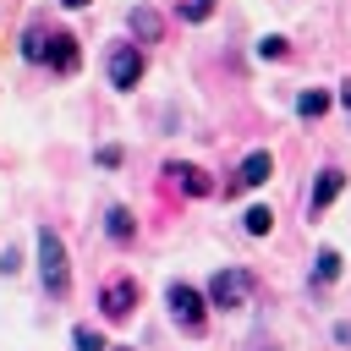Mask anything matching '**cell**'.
I'll return each mask as SVG.
<instances>
[{
  "instance_id": "obj_4",
  "label": "cell",
  "mask_w": 351,
  "mask_h": 351,
  "mask_svg": "<svg viewBox=\"0 0 351 351\" xmlns=\"http://www.w3.org/2000/svg\"><path fill=\"white\" fill-rule=\"evenodd\" d=\"M252 296V274L247 269H219L208 280V307H241Z\"/></svg>"
},
{
  "instance_id": "obj_8",
  "label": "cell",
  "mask_w": 351,
  "mask_h": 351,
  "mask_svg": "<svg viewBox=\"0 0 351 351\" xmlns=\"http://www.w3.org/2000/svg\"><path fill=\"white\" fill-rule=\"evenodd\" d=\"M269 176H274V159L258 148V154H247V159H241V170H236V186H263Z\"/></svg>"
},
{
  "instance_id": "obj_6",
  "label": "cell",
  "mask_w": 351,
  "mask_h": 351,
  "mask_svg": "<svg viewBox=\"0 0 351 351\" xmlns=\"http://www.w3.org/2000/svg\"><path fill=\"white\" fill-rule=\"evenodd\" d=\"M137 77H143V49L137 44H115L110 49V82L115 88H137Z\"/></svg>"
},
{
  "instance_id": "obj_5",
  "label": "cell",
  "mask_w": 351,
  "mask_h": 351,
  "mask_svg": "<svg viewBox=\"0 0 351 351\" xmlns=\"http://www.w3.org/2000/svg\"><path fill=\"white\" fill-rule=\"evenodd\" d=\"M132 307H137V280H110V285L99 291V313H104L110 324L132 318Z\"/></svg>"
},
{
  "instance_id": "obj_20",
  "label": "cell",
  "mask_w": 351,
  "mask_h": 351,
  "mask_svg": "<svg viewBox=\"0 0 351 351\" xmlns=\"http://www.w3.org/2000/svg\"><path fill=\"white\" fill-rule=\"evenodd\" d=\"M121 351H126V346H121Z\"/></svg>"
},
{
  "instance_id": "obj_9",
  "label": "cell",
  "mask_w": 351,
  "mask_h": 351,
  "mask_svg": "<svg viewBox=\"0 0 351 351\" xmlns=\"http://www.w3.org/2000/svg\"><path fill=\"white\" fill-rule=\"evenodd\" d=\"M340 192H346V176L340 170H318V181H313V214H324Z\"/></svg>"
},
{
  "instance_id": "obj_18",
  "label": "cell",
  "mask_w": 351,
  "mask_h": 351,
  "mask_svg": "<svg viewBox=\"0 0 351 351\" xmlns=\"http://www.w3.org/2000/svg\"><path fill=\"white\" fill-rule=\"evenodd\" d=\"M340 104H346V110H351V82H346V88H340Z\"/></svg>"
},
{
  "instance_id": "obj_14",
  "label": "cell",
  "mask_w": 351,
  "mask_h": 351,
  "mask_svg": "<svg viewBox=\"0 0 351 351\" xmlns=\"http://www.w3.org/2000/svg\"><path fill=\"white\" fill-rule=\"evenodd\" d=\"M335 274H340V252H335V247H324V252H318V263H313V280H318V285H329Z\"/></svg>"
},
{
  "instance_id": "obj_10",
  "label": "cell",
  "mask_w": 351,
  "mask_h": 351,
  "mask_svg": "<svg viewBox=\"0 0 351 351\" xmlns=\"http://www.w3.org/2000/svg\"><path fill=\"white\" fill-rule=\"evenodd\" d=\"M132 33H137L143 44H154V38L165 33V22H159V11H148V5H137V11H132Z\"/></svg>"
},
{
  "instance_id": "obj_7",
  "label": "cell",
  "mask_w": 351,
  "mask_h": 351,
  "mask_svg": "<svg viewBox=\"0 0 351 351\" xmlns=\"http://www.w3.org/2000/svg\"><path fill=\"white\" fill-rule=\"evenodd\" d=\"M165 176H170V181H176L186 197H208V192H214V181H208L197 165H165Z\"/></svg>"
},
{
  "instance_id": "obj_19",
  "label": "cell",
  "mask_w": 351,
  "mask_h": 351,
  "mask_svg": "<svg viewBox=\"0 0 351 351\" xmlns=\"http://www.w3.org/2000/svg\"><path fill=\"white\" fill-rule=\"evenodd\" d=\"M60 5H71V11H77V5H88V0H60Z\"/></svg>"
},
{
  "instance_id": "obj_13",
  "label": "cell",
  "mask_w": 351,
  "mask_h": 351,
  "mask_svg": "<svg viewBox=\"0 0 351 351\" xmlns=\"http://www.w3.org/2000/svg\"><path fill=\"white\" fill-rule=\"evenodd\" d=\"M104 230H110V241H132V236H137V219H132L126 208H110V225H104Z\"/></svg>"
},
{
  "instance_id": "obj_3",
  "label": "cell",
  "mask_w": 351,
  "mask_h": 351,
  "mask_svg": "<svg viewBox=\"0 0 351 351\" xmlns=\"http://www.w3.org/2000/svg\"><path fill=\"white\" fill-rule=\"evenodd\" d=\"M165 302H170V313H176V324H181V329H192V335H197V329L208 324V302H203L186 280H176V285L165 291Z\"/></svg>"
},
{
  "instance_id": "obj_15",
  "label": "cell",
  "mask_w": 351,
  "mask_h": 351,
  "mask_svg": "<svg viewBox=\"0 0 351 351\" xmlns=\"http://www.w3.org/2000/svg\"><path fill=\"white\" fill-rule=\"evenodd\" d=\"M176 11H181V22H208L214 16V0H181Z\"/></svg>"
},
{
  "instance_id": "obj_1",
  "label": "cell",
  "mask_w": 351,
  "mask_h": 351,
  "mask_svg": "<svg viewBox=\"0 0 351 351\" xmlns=\"http://www.w3.org/2000/svg\"><path fill=\"white\" fill-rule=\"evenodd\" d=\"M38 280H44L49 296H66L71 291V258H66V247H60V236L49 225L38 230Z\"/></svg>"
},
{
  "instance_id": "obj_2",
  "label": "cell",
  "mask_w": 351,
  "mask_h": 351,
  "mask_svg": "<svg viewBox=\"0 0 351 351\" xmlns=\"http://www.w3.org/2000/svg\"><path fill=\"white\" fill-rule=\"evenodd\" d=\"M27 60H44L55 71H77L82 66V49L71 33H49V38H27Z\"/></svg>"
},
{
  "instance_id": "obj_17",
  "label": "cell",
  "mask_w": 351,
  "mask_h": 351,
  "mask_svg": "<svg viewBox=\"0 0 351 351\" xmlns=\"http://www.w3.org/2000/svg\"><path fill=\"white\" fill-rule=\"evenodd\" d=\"M71 346H77V351H104L99 329H77V335H71Z\"/></svg>"
},
{
  "instance_id": "obj_12",
  "label": "cell",
  "mask_w": 351,
  "mask_h": 351,
  "mask_svg": "<svg viewBox=\"0 0 351 351\" xmlns=\"http://www.w3.org/2000/svg\"><path fill=\"white\" fill-rule=\"evenodd\" d=\"M241 225H247V236H269V225H274V208H263V203H252V208L241 214Z\"/></svg>"
},
{
  "instance_id": "obj_11",
  "label": "cell",
  "mask_w": 351,
  "mask_h": 351,
  "mask_svg": "<svg viewBox=\"0 0 351 351\" xmlns=\"http://www.w3.org/2000/svg\"><path fill=\"white\" fill-rule=\"evenodd\" d=\"M324 110H329V93H324V88H307V93L296 99V115H307V121H318Z\"/></svg>"
},
{
  "instance_id": "obj_16",
  "label": "cell",
  "mask_w": 351,
  "mask_h": 351,
  "mask_svg": "<svg viewBox=\"0 0 351 351\" xmlns=\"http://www.w3.org/2000/svg\"><path fill=\"white\" fill-rule=\"evenodd\" d=\"M285 49H291V44H285L280 33H269V38H258V55H263V60H285Z\"/></svg>"
}]
</instances>
